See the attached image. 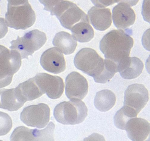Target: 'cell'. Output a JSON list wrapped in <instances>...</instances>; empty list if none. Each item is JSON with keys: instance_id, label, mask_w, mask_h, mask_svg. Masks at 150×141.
I'll list each match as a JSON object with an SVG mask.
<instances>
[{"instance_id": "cell-1", "label": "cell", "mask_w": 150, "mask_h": 141, "mask_svg": "<svg viewBox=\"0 0 150 141\" xmlns=\"http://www.w3.org/2000/svg\"><path fill=\"white\" fill-rule=\"evenodd\" d=\"M113 30L103 37L99 48L105 59L115 62L117 66L125 59L129 57L134 41L131 37L132 31L129 29Z\"/></svg>"}, {"instance_id": "cell-2", "label": "cell", "mask_w": 150, "mask_h": 141, "mask_svg": "<svg viewBox=\"0 0 150 141\" xmlns=\"http://www.w3.org/2000/svg\"><path fill=\"white\" fill-rule=\"evenodd\" d=\"M44 10L55 16L62 26L71 30L79 23L89 21L88 16L76 4L66 1H39Z\"/></svg>"}, {"instance_id": "cell-3", "label": "cell", "mask_w": 150, "mask_h": 141, "mask_svg": "<svg viewBox=\"0 0 150 141\" xmlns=\"http://www.w3.org/2000/svg\"><path fill=\"white\" fill-rule=\"evenodd\" d=\"M5 15L8 26L16 30L31 27L36 20L35 13L27 0H8Z\"/></svg>"}, {"instance_id": "cell-4", "label": "cell", "mask_w": 150, "mask_h": 141, "mask_svg": "<svg viewBox=\"0 0 150 141\" xmlns=\"http://www.w3.org/2000/svg\"><path fill=\"white\" fill-rule=\"evenodd\" d=\"M87 114L88 109L81 100L61 102L56 106L54 111L55 119L64 125L80 123L84 121Z\"/></svg>"}, {"instance_id": "cell-5", "label": "cell", "mask_w": 150, "mask_h": 141, "mask_svg": "<svg viewBox=\"0 0 150 141\" xmlns=\"http://www.w3.org/2000/svg\"><path fill=\"white\" fill-rule=\"evenodd\" d=\"M75 66L79 70L96 79L105 67L104 60L94 49L90 48L81 49L75 56Z\"/></svg>"}, {"instance_id": "cell-6", "label": "cell", "mask_w": 150, "mask_h": 141, "mask_svg": "<svg viewBox=\"0 0 150 141\" xmlns=\"http://www.w3.org/2000/svg\"><path fill=\"white\" fill-rule=\"evenodd\" d=\"M47 40L46 34L38 30L26 33L23 37L18 36L17 39L11 42V50H16L20 55L21 59L32 56L35 51L40 49Z\"/></svg>"}, {"instance_id": "cell-7", "label": "cell", "mask_w": 150, "mask_h": 141, "mask_svg": "<svg viewBox=\"0 0 150 141\" xmlns=\"http://www.w3.org/2000/svg\"><path fill=\"white\" fill-rule=\"evenodd\" d=\"M21 60L20 54L16 51L10 50L0 45V88L11 83L14 74L21 66Z\"/></svg>"}, {"instance_id": "cell-8", "label": "cell", "mask_w": 150, "mask_h": 141, "mask_svg": "<svg viewBox=\"0 0 150 141\" xmlns=\"http://www.w3.org/2000/svg\"><path fill=\"white\" fill-rule=\"evenodd\" d=\"M50 113L49 107L45 104L30 105L24 108L20 119L28 126L42 129L49 121Z\"/></svg>"}, {"instance_id": "cell-9", "label": "cell", "mask_w": 150, "mask_h": 141, "mask_svg": "<svg viewBox=\"0 0 150 141\" xmlns=\"http://www.w3.org/2000/svg\"><path fill=\"white\" fill-rule=\"evenodd\" d=\"M34 78L41 90L49 98L57 99L63 94L64 84L60 77L41 73L37 74Z\"/></svg>"}, {"instance_id": "cell-10", "label": "cell", "mask_w": 150, "mask_h": 141, "mask_svg": "<svg viewBox=\"0 0 150 141\" xmlns=\"http://www.w3.org/2000/svg\"><path fill=\"white\" fill-rule=\"evenodd\" d=\"M149 99L148 92L142 84L129 85L125 92L124 106L133 108L138 114L146 105Z\"/></svg>"}, {"instance_id": "cell-11", "label": "cell", "mask_w": 150, "mask_h": 141, "mask_svg": "<svg viewBox=\"0 0 150 141\" xmlns=\"http://www.w3.org/2000/svg\"><path fill=\"white\" fill-rule=\"evenodd\" d=\"M65 93L70 100H82L88 91V84L86 79L76 72L69 73L66 79Z\"/></svg>"}, {"instance_id": "cell-12", "label": "cell", "mask_w": 150, "mask_h": 141, "mask_svg": "<svg viewBox=\"0 0 150 141\" xmlns=\"http://www.w3.org/2000/svg\"><path fill=\"white\" fill-rule=\"evenodd\" d=\"M119 1V3L112 10L114 24L119 30L127 29L134 24L136 19L135 13L131 8L134 5V3H132L134 1Z\"/></svg>"}, {"instance_id": "cell-13", "label": "cell", "mask_w": 150, "mask_h": 141, "mask_svg": "<svg viewBox=\"0 0 150 141\" xmlns=\"http://www.w3.org/2000/svg\"><path fill=\"white\" fill-rule=\"evenodd\" d=\"M40 63L45 70L55 74L63 72L66 69L64 56L56 47H52L45 51L41 56Z\"/></svg>"}, {"instance_id": "cell-14", "label": "cell", "mask_w": 150, "mask_h": 141, "mask_svg": "<svg viewBox=\"0 0 150 141\" xmlns=\"http://www.w3.org/2000/svg\"><path fill=\"white\" fill-rule=\"evenodd\" d=\"M87 14L89 22L96 30L104 31L111 26V14L109 9L94 6L89 10Z\"/></svg>"}, {"instance_id": "cell-15", "label": "cell", "mask_w": 150, "mask_h": 141, "mask_svg": "<svg viewBox=\"0 0 150 141\" xmlns=\"http://www.w3.org/2000/svg\"><path fill=\"white\" fill-rule=\"evenodd\" d=\"M150 123L141 118H134L127 122L125 130L128 137L133 141L146 140L150 133Z\"/></svg>"}, {"instance_id": "cell-16", "label": "cell", "mask_w": 150, "mask_h": 141, "mask_svg": "<svg viewBox=\"0 0 150 141\" xmlns=\"http://www.w3.org/2000/svg\"><path fill=\"white\" fill-rule=\"evenodd\" d=\"M26 102L16 88L0 89V108L15 111L22 107Z\"/></svg>"}, {"instance_id": "cell-17", "label": "cell", "mask_w": 150, "mask_h": 141, "mask_svg": "<svg viewBox=\"0 0 150 141\" xmlns=\"http://www.w3.org/2000/svg\"><path fill=\"white\" fill-rule=\"evenodd\" d=\"M144 68L143 63L139 59L129 57L118 64L117 70L124 79L132 80L138 77L142 73Z\"/></svg>"}, {"instance_id": "cell-18", "label": "cell", "mask_w": 150, "mask_h": 141, "mask_svg": "<svg viewBox=\"0 0 150 141\" xmlns=\"http://www.w3.org/2000/svg\"><path fill=\"white\" fill-rule=\"evenodd\" d=\"M53 45L66 55L71 54L76 50L77 43L73 36L64 31L57 33L53 40Z\"/></svg>"}, {"instance_id": "cell-19", "label": "cell", "mask_w": 150, "mask_h": 141, "mask_svg": "<svg viewBox=\"0 0 150 141\" xmlns=\"http://www.w3.org/2000/svg\"><path fill=\"white\" fill-rule=\"evenodd\" d=\"M16 88L26 102L38 98L44 94L37 84L34 77L20 84Z\"/></svg>"}, {"instance_id": "cell-20", "label": "cell", "mask_w": 150, "mask_h": 141, "mask_svg": "<svg viewBox=\"0 0 150 141\" xmlns=\"http://www.w3.org/2000/svg\"><path fill=\"white\" fill-rule=\"evenodd\" d=\"M42 130L30 129L22 126L17 127L10 137L11 141L43 140Z\"/></svg>"}, {"instance_id": "cell-21", "label": "cell", "mask_w": 150, "mask_h": 141, "mask_svg": "<svg viewBox=\"0 0 150 141\" xmlns=\"http://www.w3.org/2000/svg\"><path fill=\"white\" fill-rule=\"evenodd\" d=\"M116 100L115 95L113 92L109 90H104L96 93L94 104L98 111L106 112L114 107Z\"/></svg>"}, {"instance_id": "cell-22", "label": "cell", "mask_w": 150, "mask_h": 141, "mask_svg": "<svg viewBox=\"0 0 150 141\" xmlns=\"http://www.w3.org/2000/svg\"><path fill=\"white\" fill-rule=\"evenodd\" d=\"M137 114L133 108L124 106L116 113L114 118L115 125L118 129L125 130L128 121L137 117Z\"/></svg>"}, {"instance_id": "cell-23", "label": "cell", "mask_w": 150, "mask_h": 141, "mask_svg": "<svg viewBox=\"0 0 150 141\" xmlns=\"http://www.w3.org/2000/svg\"><path fill=\"white\" fill-rule=\"evenodd\" d=\"M71 33L74 39L80 43L90 42L94 35V30L89 21L82 22Z\"/></svg>"}, {"instance_id": "cell-24", "label": "cell", "mask_w": 150, "mask_h": 141, "mask_svg": "<svg viewBox=\"0 0 150 141\" xmlns=\"http://www.w3.org/2000/svg\"><path fill=\"white\" fill-rule=\"evenodd\" d=\"M105 67L100 74L94 80L97 83L104 84L110 81L118 72L117 66L114 62L109 60H104Z\"/></svg>"}, {"instance_id": "cell-25", "label": "cell", "mask_w": 150, "mask_h": 141, "mask_svg": "<svg viewBox=\"0 0 150 141\" xmlns=\"http://www.w3.org/2000/svg\"><path fill=\"white\" fill-rule=\"evenodd\" d=\"M12 127L11 117L7 113L0 111V136L7 134Z\"/></svg>"}, {"instance_id": "cell-26", "label": "cell", "mask_w": 150, "mask_h": 141, "mask_svg": "<svg viewBox=\"0 0 150 141\" xmlns=\"http://www.w3.org/2000/svg\"><path fill=\"white\" fill-rule=\"evenodd\" d=\"M142 14L145 21L150 23V1H144Z\"/></svg>"}, {"instance_id": "cell-27", "label": "cell", "mask_w": 150, "mask_h": 141, "mask_svg": "<svg viewBox=\"0 0 150 141\" xmlns=\"http://www.w3.org/2000/svg\"><path fill=\"white\" fill-rule=\"evenodd\" d=\"M8 31V25L5 19L0 18V39L4 37Z\"/></svg>"}, {"instance_id": "cell-28", "label": "cell", "mask_w": 150, "mask_h": 141, "mask_svg": "<svg viewBox=\"0 0 150 141\" xmlns=\"http://www.w3.org/2000/svg\"><path fill=\"white\" fill-rule=\"evenodd\" d=\"M95 6L105 7L118 2L117 1H92Z\"/></svg>"}]
</instances>
